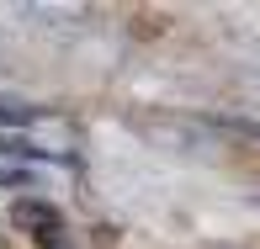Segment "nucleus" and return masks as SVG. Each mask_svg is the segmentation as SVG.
<instances>
[{
    "mask_svg": "<svg viewBox=\"0 0 260 249\" xmlns=\"http://www.w3.org/2000/svg\"><path fill=\"white\" fill-rule=\"evenodd\" d=\"M43 106H16V101H0V127H27V122H43Z\"/></svg>",
    "mask_w": 260,
    "mask_h": 249,
    "instance_id": "nucleus-3",
    "label": "nucleus"
},
{
    "mask_svg": "<svg viewBox=\"0 0 260 249\" xmlns=\"http://www.w3.org/2000/svg\"><path fill=\"white\" fill-rule=\"evenodd\" d=\"M0 154H11V159H32V164H43V159H69V154H53V149H38V144H21V138H0Z\"/></svg>",
    "mask_w": 260,
    "mask_h": 249,
    "instance_id": "nucleus-2",
    "label": "nucleus"
},
{
    "mask_svg": "<svg viewBox=\"0 0 260 249\" xmlns=\"http://www.w3.org/2000/svg\"><path fill=\"white\" fill-rule=\"evenodd\" d=\"M11 223L27 228L43 249H64V244H58V239H64V223H58V212L48 207V201H16V207H11Z\"/></svg>",
    "mask_w": 260,
    "mask_h": 249,
    "instance_id": "nucleus-1",
    "label": "nucleus"
},
{
    "mask_svg": "<svg viewBox=\"0 0 260 249\" xmlns=\"http://www.w3.org/2000/svg\"><path fill=\"white\" fill-rule=\"evenodd\" d=\"M16 186H32V170H21V164H0V191H16Z\"/></svg>",
    "mask_w": 260,
    "mask_h": 249,
    "instance_id": "nucleus-4",
    "label": "nucleus"
}]
</instances>
